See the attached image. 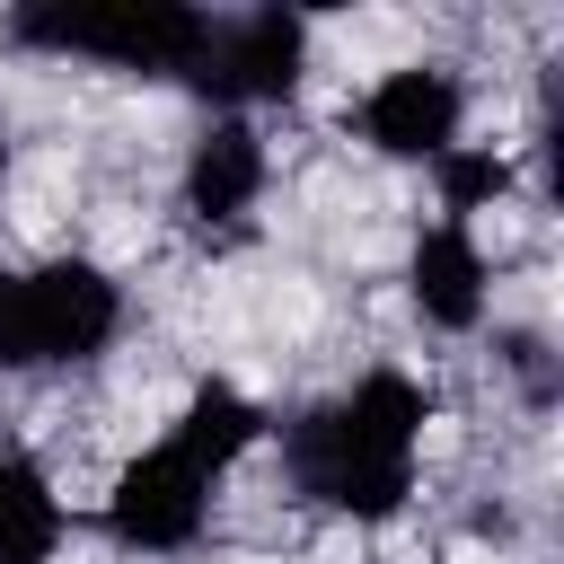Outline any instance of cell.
Returning a JSON list of instances; mask_svg holds the SVG:
<instances>
[{
  "label": "cell",
  "instance_id": "cell-3",
  "mask_svg": "<svg viewBox=\"0 0 564 564\" xmlns=\"http://www.w3.org/2000/svg\"><path fill=\"white\" fill-rule=\"evenodd\" d=\"M203 26H212V9H185V0H35L9 18V44L62 53V62L70 53L115 62L141 79H185L203 53Z\"/></svg>",
  "mask_w": 564,
  "mask_h": 564
},
{
  "label": "cell",
  "instance_id": "cell-8",
  "mask_svg": "<svg viewBox=\"0 0 564 564\" xmlns=\"http://www.w3.org/2000/svg\"><path fill=\"white\" fill-rule=\"evenodd\" d=\"M405 291H414L423 326H441V335H476V326H485V300H494V273H485V247H476V229H458V220H432V229L414 238Z\"/></svg>",
  "mask_w": 564,
  "mask_h": 564
},
{
  "label": "cell",
  "instance_id": "cell-2",
  "mask_svg": "<svg viewBox=\"0 0 564 564\" xmlns=\"http://www.w3.org/2000/svg\"><path fill=\"white\" fill-rule=\"evenodd\" d=\"M123 335V291L88 256L0 264V370H79Z\"/></svg>",
  "mask_w": 564,
  "mask_h": 564
},
{
  "label": "cell",
  "instance_id": "cell-1",
  "mask_svg": "<svg viewBox=\"0 0 564 564\" xmlns=\"http://www.w3.org/2000/svg\"><path fill=\"white\" fill-rule=\"evenodd\" d=\"M423 458V388L405 370H361L344 397L282 423V476L291 494L344 511V520H397Z\"/></svg>",
  "mask_w": 564,
  "mask_h": 564
},
{
  "label": "cell",
  "instance_id": "cell-6",
  "mask_svg": "<svg viewBox=\"0 0 564 564\" xmlns=\"http://www.w3.org/2000/svg\"><path fill=\"white\" fill-rule=\"evenodd\" d=\"M352 123H361V141L388 150V159H441V150H458L467 88H458V70H441V62H405V70H388V79L361 97Z\"/></svg>",
  "mask_w": 564,
  "mask_h": 564
},
{
  "label": "cell",
  "instance_id": "cell-11",
  "mask_svg": "<svg viewBox=\"0 0 564 564\" xmlns=\"http://www.w3.org/2000/svg\"><path fill=\"white\" fill-rule=\"evenodd\" d=\"M432 185H441V212L467 229V212H485V203H502V194H511V159H502V150H467V141H458V150H441V159H432Z\"/></svg>",
  "mask_w": 564,
  "mask_h": 564
},
{
  "label": "cell",
  "instance_id": "cell-12",
  "mask_svg": "<svg viewBox=\"0 0 564 564\" xmlns=\"http://www.w3.org/2000/svg\"><path fill=\"white\" fill-rule=\"evenodd\" d=\"M502 370L520 379V397L546 414L555 405V352H546V335H502Z\"/></svg>",
  "mask_w": 564,
  "mask_h": 564
},
{
  "label": "cell",
  "instance_id": "cell-13",
  "mask_svg": "<svg viewBox=\"0 0 564 564\" xmlns=\"http://www.w3.org/2000/svg\"><path fill=\"white\" fill-rule=\"evenodd\" d=\"M0 185H9V123H0Z\"/></svg>",
  "mask_w": 564,
  "mask_h": 564
},
{
  "label": "cell",
  "instance_id": "cell-10",
  "mask_svg": "<svg viewBox=\"0 0 564 564\" xmlns=\"http://www.w3.org/2000/svg\"><path fill=\"white\" fill-rule=\"evenodd\" d=\"M167 441H176L185 458H203L212 476H229V467L264 441V405H256V397H238L229 379H203V388L185 397V423H176Z\"/></svg>",
  "mask_w": 564,
  "mask_h": 564
},
{
  "label": "cell",
  "instance_id": "cell-9",
  "mask_svg": "<svg viewBox=\"0 0 564 564\" xmlns=\"http://www.w3.org/2000/svg\"><path fill=\"white\" fill-rule=\"evenodd\" d=\"M62 529H70V520H62L53 476H44L35 458L0 449V564H53Z\"/></svg>",
  "mask_w": 564,
  "mask_h": 564
},
{
  "label": "cell",
  "instance_id": "cell-5",
  "mask_svg": "<svg viewBox=\"0 0 564 564\" xmlns=\"http://www.w3.org/2000/svg\"><path fill=\"white\" fill-rule=\"evenodd\" d=\"M212 467L203 458H185L176 441H159V449H141L123 476H115V494H106V538L115 546H132V555H185L194 538H203V520H212Z\"/></svg>",
  "mask_w": 564,
  "mask_h": 564
},
{
  "label": "cell",
  "instance_id": "cell-4",
  "mask_svg": "<svg viewBox=\"0 0 564 564\" xmlns=\"http://www.w3.org/2000/svg\"><path fill=\"white\" fill-rule=\"evenodd\" d=\"M308 70V18L291 9H220L203 26V53H194V88L212 106H264V97H291Z\"/></svg>",
  "mask_w": 564,
  "mask_h": 564
},
{
  "label": "cell",
  "instance_id": "cell-7",
  "mask_svg": "<svg viewBox=\"0 0 564 564\" xmlns=\"http://www.w3.org/2000/svg\"><path fill=\"white\" fill-rule=\"evenodd\" d=\"M264 176H273L264 132H256L247 115H212V123L194 132V150H185L176 194H185V212H194L203 229H238V220L264 203Z\"/></svg>",
  "mask_w": 564,
  "mask_h": 564
}]
</instances>
